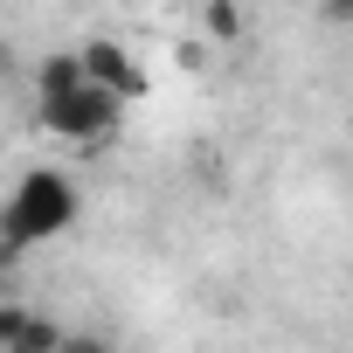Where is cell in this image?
Listing matches in <instances>:
<instances>
[{"label":"cell","instance_id":"6","mask_svg":"<svg viewBox=\"0 0 353 353\" xmlns=\"http://www.w3.org/2000/svg\"><path fill=\"white\" fill-rule=\"evenodd\" d=\"M8 77H14V49H8V42H0V83H8Z\"/></svg>","mask_w":353,"mask_h":353},{"label":"cell","instance_id":"4","mask_svg":"<svg viewBox=\"0 0 353 353\" xmlns=\"http://www.w3.org/2000/svg\"><path fill=\"white\" fill-rule=\"evenodd\" d=\"M0 346H14V353H49V346H63V332H56L49 319L21 312L14 298H0Z\"/></svg>","mask_w":353,"mask_h":353},{"label":"cell","instance_id":"7","mask_svg":"<svg viewBox=\"0 0 353 353\" xmlns=\"http://www.w3.org/2000/svg\"><path fill=\"white\" fill-rule=\"evenodd\" d=\"M0 298H8V256H0Z\"/></svg>","mask_w":353,"mask_h":353},{"label":"cell","instance_id":"2","mask_svg":"<svg viewBox=\"0 0 353 353\" xmlns=\"http://www.w3.org/2000/svg\"><path fill=\"white\" fill-rule=\"evenodd\" d=\"M35 111H42V125H49L56 139H70V145H111V132H118V118H125V97H111V90H97V83L83 77V83H70V90H56V97H35Z\"/></svg>","mask_w":353,"mask_h":353},{"label":"cell","instance_id":"3","mask_svg":"<svg viewBox=\"0 0 353 353\" xmlns=\"http://www.w3.org/2000/svg\"><path fill=\"white\" fill-rule=\"evenodd\" d=\"M77 63H83V77L97 83V90H111V97H145V70H139V56L125 49V42H83L77 49Z\"/></svg>","mask_w":353,"mask_h":353},{"label":"cell","instance_id":"1","mask_svg":"<svg viewBox=\"0 0 353 353\" xmlns=\"http://www.w3.org/2000/svg\"><path fill=\"white\" fill-rule=\"evenodd\" d=\"M77 181L56 166H35L14 181V194L0 201V256H21L35 243H56L63 229H77Z\"/></svg>","mask_w":353,"mask_h":353},{"label":"cell","instance_id":"5","mask_svg":"<svg viewBox=\"0 0 353 353\" xmlns=\"http://www.w3.org/2000/svg\"><path fill=\"white\" fill-rule=\"evenodd\" d=\"M208 35L215 42H236L243 35V8H236V0H208Z\"/></svg>","mask_w":353,"mask_h":353}]
</instances>
